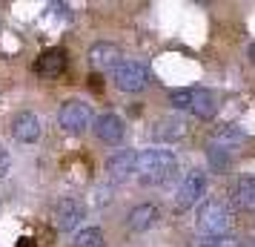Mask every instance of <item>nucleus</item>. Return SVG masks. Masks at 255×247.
Returning a JSON list of instances; mask_svg holds the SVG:
<instances>
[{
	"instance_id": "nucleus-1",
	"label": "nucleus",
	"mask_w": 255,
	"mask_h": 247,
	"mask_svg": "<svg viewBox=\"0 0 255 247\" xmlns=\"http://www.w3.org/2000/svg\"><path fill=\"white\" fill-rule=\"evenodd\" d=\"M135 173H138L140 184H163L178 173V158H175L172 150H143L138 155V164H135Z\"/></svg>"
},
{
	"instance_id": "nucleus-2",
	"label": "nucleus",
	"mask_w": 255,
	"mask_h": 247,
	"mask_svg": "<svg viewBox=\"0 0 255 247\" xmlns=\"http://www.w3.org/2000/svg\"><path fill=\"white\" fill-rule=\"evenodd\" d=\"M195 227H198V233L209 236V239H221L232 227V213L221 201H207V204L198 207Z\"/></svg>"
},
{
	"instance_id": "nucleus-3",
	"label": "nucleus",
	"mask_w": 255,
	"mask_h": 247,
	"mask_svg": "<svg viewBox=\"0 0 255 247\" xmlns=\"http://www.w3.org/2000/svg\"><path fill=\"white\" fill-rule=\"evenodd\" d=\"M112 81L124 92H140L149 83V69L138 60H121V66L112 72Z\"/></svg>"
},
{
	"instance_id": "nucleus-4",
	"label": "nucleus",
	"mask_w": 255,
	"mask_h": 247,
	"mask_svg": "<svg viewBox=\"0 0 255 247\" xmlns=\"http://www.w3.org/2000/svg\"><path fill=\"white\" fill-rule=\"evenodd\" d=\"M58 121L66 132H75L78 135L86 127H92V109H89V104H83V101H66V104H60Z\"/></svg>"
},
{
	"instance_id": "nucleus-5",
	"label": "nucleus",
	"mask_w": 255,
	"mask_h": 247,
	"mask_svg": "<svg viewBox=\"0 0 255 247\" xmlns=\"http://www.w3.org/2000/svg\"><path fill=\"white\" fill-rule=\"evenodd\" d=\"M204 193H207V176H204L201 170L186 173V178L181 181V187H178V193H175V204H178V210H189V207H195L198 201L204 199Z\"/></svg>"
},
{
	"instance_id": "nucleus-6",
	"label": "nucleus",
	"mask_w": 255,
	"mask_h": 247,
	"mask_svg": "<svg viewBox=\"0 0 255 247\" xmlns=\"http://www.w3.org/2000/svg\"><path fill=\"white\" fill-rule=\"evenodd\" d=\"M86 219V207H83L81 199H75V196H66V199H60L55 204V224H58V230H75L78 224Z\"/></svg>"
},
{
	"instance_id": "nucleus-7",
	"label": "nucleus",
	"mask_w": 255,
	"mask_h": 247,
	"mask_svg": "<svg viewBox=\"0 0 255 247\" xmlns=\"http://www.w3.org/2000/svg\"><path fill=\"white\" fill-rule=\"evenodd\" d=\"M89 63H92L95 72H115L118 66H121V49L115 46V43H106V40H101V43H95L92 49H89Z\"/></svg>"
},
{
	"instance_id": "nucleus-8",
	"label": "nucleus",
	"mask_w": 255,
	"mask_h": 247,
	"mask_svg": "<svg viewBox=\"0 0 255 247\" xmlns=\"http://www.w3.org/2000/svg\"><path fill=\"white\" fill-rule=\"evenodd\" d=\"M135 164H138V153L118 150V153H112L106 158V173H109V178H115V181H127L135 173Z\"/></svg>"
},
{
	"instance_id": "nucleus-9",
	"label": "nucleus",
	"mask_w": 255,
	"mask_h": 247,
	"mask_svg": "<svg viewBox=\"0 0 255 247\" xmlns=\"http://www.w3.org/2000/svg\"><path fill=\"white\" fill-rule=\"evenodd\" d=\"M124 132H127L124 118H118L115 112H104V115L95 118V135L104 144H118L124 138Z\"/></svg>"
},
{
	"instance_id": "nucleus-10",
	"label": "nucleus",
	"mask_w": 255,
	"mask_h": 247,
	"mask_svg": "<svg viewBox=\"0 0 255 247\" xmlns=\"http://www.w3.org/2000/svg\"><path fill=\"white\" fill-rule=\"evenodd\" d=\"M12 135L17 138L20 144H32L40 138V118L35 115V112H17L12 121Z\"/></svg>"
},
{
	"instance_id": "nucleus-11",
	"label": "nucleus",
	"mask_w": 255,
	"mask_h": 247,
	"mask_svg": "<svg viewBox=\"0 0 255 247\" xmlns=\"http://www.w3.org/2000/svg\"><path fill=\"white\" fill-rule=\"evenodd\" d=\"M186 132H189V127H186V121L181 115H166L161 118L158 124H155V130H152V135H155V141H181V138H186Z\"/></svg>"
},
{
	"instance_id": "nucleus-12",
	"label": "nucleus",
	"mask_w": 255,
	"mask_h": 247,
	"mask_svg": "<svg viewBox=\"0 0 255 247\" xmlns=\"http://www.w3.org/2000/svg\"><path fill=\"white\" fill-rule=\"evenodd\" d=\"M189 112L201 121L218 115V95L209 89H192V101H189Z\"/></svg>"
},
{
	"instance_id": "nucleus-13",
	"label": "nucleus",
	"mask_w": 255,
	"mask_h": 247,
	"mask_svg": "<svg viewBox=\"0 0 255 247\" xmlns=\"http://www.w3.org/2000/svg\"><path fill=\"white\" fill-rule=\"evenodd\" d=\"M63 69H66V49H60V46L46 49V52L37 58V63H35L37 75H49V78H58Z\"/></svg>"
},
{
	"instance_id": "nucleus-14",
	"label": "nucleus",
	"mask_w": 255,
	"mask_h": 247,
	"mask_svg": "<svg viewBox=\"0 0 255 247\" xmlns=\"http://www.w3.org/2000/svg\"><path fill=\"white\" fill-rule=\"evenodd\" d=\"M244 130L241 127H232V124H224V127H218V130L209 135L207 147H221V150H227L230 153L232 147H238V144H244Z\"/></svg>"
},
{
	"instance_id": "nucleus-15",
	"label": "nucleus",
	"mask_w": 255,
	"mask_h": 247,
	"mask_svg": "<svg viewBox=\"0 0 255 247\" xmlns=\"http://www.w3.org/2000/svg\"><path fill=\"white\" fill-rule=\"evenodd\" d=\"M158 207L155 204H140V207H135V210L129 213V230H135V233H143V230H149V227H155L158 224Z\"/></svg>"
},
{
	"instance_id": "nucleus-16",
	"label": "nucleus",
	"mask_w": 255,
	"mask_h": 247,
	"mask_svg": "<svg viewBox=\"0 0 255 247\" xmlns=\"http://www.w3.org/2000/svg\"><path fill=\"white\" fill-rule=\"evenodd\" d=\"M235 204L241 210H255V178L253 176L238 178V184H235Z\"/></svg>"
},
{
	"instance_id": "nucleus-17",
	"label": "nucleus",
	"mask_w": 255,
	"mask_h": 247,
	"mask_svg": "<svg viewBox=\"0 0 255 247\" xmlns=\"http://www.w3.org/2000/svg\"><path fill=\"white\" fill-rule=\"evenodd\" d=\"M75 247H104L106 239H104V230L101 227H83V230H78L75 233V242H72Z\"/></svg>"
},
{
	"instance_id": "nucleus-18",
	"label": "nucleus",
	"mask_w": 255,
	"mask_h": 247,
	"mask_svg": "<svg viewBox=\"0 0 255 247\" xmlns=\"http://www.w3.org/2000/svg\"><path fill=\"white\" fill-rule=\"evenodd\" d=\"M207 158H209V167H212L215 173H224V170L230 167V153L221 150V147H207Z\"/></svg>"
},
{
	"instance_id": "nucleus-19",
	"label": "nucleus",
	"mask_w": 255,
	"mask_h": 247,
	"mask_svg": "<svg viewBox=\"0 0 255 247\" xmlns=\"http://www.w3.org/2000/svg\"><path fill=\"white\" fill-rule=\"evenodd\" d=\"M189 101H192V89H175V92H169V104L175 109H189Z\"/></svg>"
},
{
	"instance_id": "nucleus-20",
	"label": "nucleus",
	"mask_w": 255,
	"mask_h": 247,
	"mask_svg": "<svg viewBox=\"0 0 255 247\" xmlns=\"http://www.w3.org/2000/svg\"><path fill=\"white\" fill-rule=\"evenodd\" d=\"M201 247H241V242H238V239H230V236H221V239H209V242H204Z\"/></svg>"
},
{
	"instance_id": "nucleus-21",
	"label": "nucleus",
	"mask_w": 255,
	"mask_h": 247,
	"mask_svg": "<svg viewBox=\"0 0 255 247\" xmlns=\"http://www.w3.org/2000/svg\"><path fill=\"white\" fill-rule=\"evenodd\" d=\"M9 167H12V155H9V150L0 144V181L6 178V173H9Z\"/></svg>"
},
{
	"instance_id": "nucleus-22",
	"label": "nucleus",
	"mask_w": 255,
	"mask_h": 247,
	"mask_svg": "<svg viewBox=\"0 0 255 247\" xmlns=\"http://www.w3.org/2000/svg\"><path fill=\"white\" fill-rule=\"evenodd\" d=\"M17 247H35V242H32V239H20V242H17Z\"/></svg>"
},
{
	"instance_id": "nucleus-23",
	"label": "nucleus",
	"mask_w": 255,
	"mask_h": 247,
	"mask_svg": "<svg viewBox=\"0 0 255 247\" xmlns=\"http://www.w3.org/2000/svg\"><path fill=\"white\" fill-rule=\"evenodd\" d=\"M250 58L255 60V43H253V46H250Z\"/></svg>"
}]
</instances>
